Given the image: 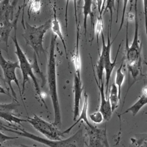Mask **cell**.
Listing matches in <instances>:
<instances>
[{
    "label": "cell",
    "instance_id": "6da1fadb",
    "mask_svg": "<svg viewBox=\"0 0 147 147\" xmlns=\"http://www.w3.org/2000/svg\"><path fill=\"white\" fill-rule=\"evenodd\" d=\"M57 37L56 35L51 34V44H50L49 59L47 61V83L49 90V95L51 96L52 103L54 109V124L58 127H61V116L60 102H59L58 86H57V73L55 49Z\"/></svg>",
    "mask_w": 147,
    "mask_h": 147
},
{
    "label": "cell",
    "instance_id": "7a4b0ae2",
    "mask_svg": "<svg viewBox=\"0 0 147 147\" xmlns=\"http://www.w3.org/2000/svg\"><path fill=\"white\" fill-rule=\"evenodd\" d=\"M1 131H7L9 132H12L13 134L18 135L19 136L26 137V138L34 140L37 142L41 143L45 146L51 147H58V146H88L86 143L85 139L86 137L83 134V129L80 128L78 131L70 137L67 139H63L60 141H53L49 139H45L39 136H37L35 135L31 134L28 131H26L24 129L15 126V125H1Z\"/></svg>",
    "mask_w": 147,
    "mask_h": 147
},
{
    "label": "cell",
    "instance_id": "3957f363",
    "mask_svg": "<svg viewBox=\"0 0 147 147\" xmlns=\"http://www.w3.org/2000/svg\"><path fill=\"white\" fill-rule=\"evenodd\" d=\"M11 39H13L14 44H15V54L18 58L19 64H20V69L21 70V72H22L23 77V82L22 84V92L23 96L25 92L26 84L27 82H29V78L30 77L32 79L33 82H34L36 94L38 95L40 99L43 103L44 105L47 107L45 102V99L47 97V95L40 88L39 82H38L37 77H35V73L34 71H33V69H34L33 65L31 64V63L28 61V59L27 58L26 56V54L24 53L22 49L20 48V45H19L17 37H16V31H15V35H14V37H12Z\"/></svg>",
    "mask_w": 147,
    "mask_h": 147
},
{
    "label": "cell",
    "instance_id": "277c9868",
    "mask_svg": "<svg viewBox=\"0 0 147 147\" xmlns=\"http://www.w3.org/2000/svg\"><path fill=\"white\" fill-rule=\"evenodd\" d=\"M51 20H47L43 24L39 26H32L25 22L24 32L22 34L26 41V45L34 50V53L39 58L40 54H45L43 47V39L47 31L51 28Z\"/></svg>",
    "mask_w": 147,
    "mask_h": 147
},
{
    "label": "cell",
    "instance_id": "5b68a950",
    "mask_svg": "<svg viewBox=\"0 0 147 147\" xmlns=\"http://www.w3.org/2000/svg\"><path fill=\"white\" fill-rule=\"evenodd\" d=\"M137 1L138 0H135L134 11H135V30L134 39L132 40V43L129 47L128 45V24L127 21L126 26V45H125V56H124L125 62L126 64H133L142 60L141 57V45L139 37V19L138 12H137Z\"/></svg>",
    "mask_w": 147,
    "mask_h": 147
},
{
    "label": "cell",
    "instance_id": "8992f818",
    "mask_svg": "<svg viewBox=\"0 0 147 147\" xmlns=\"http://www.w3.org/2000/svg\"><path fill=\"white\" fill-rule=\"evenodd\" d=\"M27 122L47 139L53 141H60L64 138L65 134L58 129L57 125L54 123L47 122L37 115H34L33 117H28Z\"/></svg>",
    "mask_w": 147,
    "mask_h": 147
},
{
    "label": "cell",
    "instance_id": "52a82bcc",
    "mask_svg": "<svg viewBox=\"0 0 147 147\" xmlns=\"http://www.w3.org/2000/svg\"><path fill=\"white\" fill-rule=\"evenodd\" d=\"M0 65H1L2 71H3L4 82L7 84L9 88H10L11 90V94L13 95L14 99L17 101V97H16V94L15 90H14L13 86H12V82H15L16 85H17L19 92H20V95L21 98H22V101L23 102V104L24 105L23 99L22 92L21 90V88L20 86V84H19V81L17 77H16V70L18 68H20L19 62H16V61L14 62V61L6 60V59L3 57V54H1V61H0Z\"/></svg>",
    "mask_w": 147,
    "mask_h": 147
},
{
    "label": "cell",
    "instance_id": "ba28073f",
    "mask_svg": "<svg viewBox=\"0 0 147 147\" xmlns=\"http://www.w3.org/2000/svg\"><path fill=\"white\" fill-rule=\"evenodd\" d=\"M88 137L90 146H109L107 136L106 126L103 128H98V127L92 125V126L84 125Z\"/></svg>",
    "mask_w": 147,
    "mask_h": 147
},
{
    "label": "cell",
    "instance_id": "9c48e42d",
    "mask_svg": "<svg viewBox=\"0 0 147 147\" xmlns=\"http://www.w3.org/2000/svg\"><path fill=\"white\" fill-rule=\"evenodd\" d=\"M95 80H96V84L98 85L99 96H100V107H99V111H101L102 114L103 115L104 119L106 121L109 120L113 115V111L111 109V102L109 97L107 96L105 94V87L104 81L99 82L98 78L96 77L94 75Z\"/></svg>",
    "mask_w": 147,
    "mask_h": 147
},
{
    "label": "cell",
    "instance_id": "30bf717a",
    "mask_svg": "<svg viewBox=\"0 0 147 147\" xmlns=\"http://www.w3.org/2000/svg\"><path fill=\"white\" fill-rule=\"evenodd\" d=\"M21 12V7H19L18 11L16 13L15 18L13 21L9 20H1V42H4L6 46V52L8 54V41L9 38L10 37V34L11 31L14 29L15 31L17 30V23Z\"/></svg>",
    "mask_w": 147,
    "mask_h": 147
},
{
    "label": "cell",
    "instance_id": "8fae6325",
    "mask_svg": "<svg viewBox=\"0 0 147 147\" xmlns=\"http://www.w3.org/2000/svg\"><path fill=\"white\" fill-rule=\"evenodd\" d=\"M84 87L81 80V76L75 73L73 80V94H74V107H73V120L76 121L79 115L80 101Z\"/></svg>",
    "mask_w": 147,
    "mask_h": 147
},
{
    "label": "cell",
    "instance_id": "7c38bea8",
    "mask_svg": "<svg viewBox=\"0 0 147 147\" xmlns=\"http://www.w3.org/2000/svg\"><path fill=\"white\" fill-rule=\"evenodd\" d=\"M51 7H52V10H53V20H52V22H51V29L52 30V32H53L54 35H56V36L60 39L61 42H62L63 49H64L65 53L66 54V57H67V47H66V45H65V39H64V37H63L62 30H61L60 22V21H59L58 19L57 18L56 9V1H54V5L51 4Z\"/></svg>",
    "mask_w": 147,
    "mask_h": 147
},
{
    "label": "cell",
    "instance_id": "4fadbf2b",
    "mask_svg": "<svg viewBox=\"0 0 147 147\" xmlns=\"http://www.w3.org/2000/svg\"><path fill=\"white\" fill-rule=\"evenodd\" d=\"M18 0H1V20H14V12Z\"/></svg>",
    "mask_w": 147,
    "mask_h": 147
},
{
    "label": "cell",
    "instance_id": "5bb4252c",
    "mask_svg": "<svg viewBox=\"0 0 147 147\" xmlns=\"http://www.w3.org/2000/svg\"><path fill=\"white\" fill-rule=\"evenodd\" d=\"M88 96L87 94H84V102H83L82 108L81 110V112L80 113L79 117L77 118V119L75 121V123L72 124L69 127H68L67 129H65V131H63V134H69L71 131L73 127H74L76 125L79 124L80 122L82 121L83 122L85 123L88 126H92V124L90 123L88 119Z\"/></svg>",
    "mask_w": 147,
    "mask_h": 147
},
{
    "label": "cell",
    "instance_id": "9a60e30c",
    "mask_svg": "<svg viewBox=\"0 0 147 147\" xmlns=\"http://www.w3.org/2000/svg\"><path fill=\"white\" fill-rule=\"evenodd\" d=\"M80 26L76 28V44L75 53L73 54L71 61L74 66L75 73L78 75L81 76V58H80V51H79V41H80Z\"/></svg>",
    "mask_w": 147,
    "mask_h": 147
},
{
    "label": "cell",
    "instance_id": "2e32d148",
    "mask_svg": "<svg viewBox=\"0 0 147 147\" xmlns=\"http://www.w3.org/2000/svg\"><path fill=\"white\" fill-rule=\"evenodd\" d=\"M147 105V85L144 86L141 91V94L139 98L134 105H131L123 114L127 113H131L132 115L135 117L139 113L141 109H143L144 106Z\"/></svg>",
    "mask_w": 147,
    "mask_h": 147
},
{
    "label": "cell",
    "instance_id": "e0dca14e",
    "mask_svg": "<svg viewBox=\"0 0 147 147\" xmlns=\"http://www.w3.org/2000/svg\"><path fill=\"white\" fill-rule=\"evenodd\" d=\"M109 92V93L108 94V97L111 102V109H112L113 112H114L119 106L121 99L119 96V94H118V89L115 83L111 84V88Z\"/></svg>",
    "mask_w": 147,
    "mask_h": 147
},
{
    "label": "cell",
    "instance_id": "ac0fdd59",
    "mask_svg": "<svg viewBox=\"0 0 147 147\" xmlns=\"http://www.w3.org/2000/svg\"><path fill=\"white\" fill-rule=\"evenodd\" d=\"M126 66L129 74L131 75L133 79L132 84H134L135 82H137L140 76H143V74H142V60L137 61L133 64H126Z\"/></svg>",
    "mask_w": 147,
    "mask_h": 147
},
{
    "label": "cell",
    "instance_id": "d6986e66",
    "mask_svg": "<svg viewBox=\"0 0 147 147\" xmlns=\"http://www.w3.org/2000/svg\"><path fill=\"white\" fill-rule=\"evenodd\" d=\"M92 0H84V5L82 7L83 15H84V23H83V26L84 28V35L86 36L87 33V20L88 16H92V23L93 24V20H92Z\"/></svg>",
    "mask_w": 147,
    "mask_h": 147
},
{
    "label": "cell",
    "instance_id": "ffe728a7",
    "mask_svg": "<svg viewBox=\"0 0 147 147\" xmlns=\"http://www.w3.org/2000/svg\"><path fill=\"white\" fill-rule=\"evenodd\" d=\"M1 118L10 124H16L19 125H22V122H27V120L22 119L15 116L13 112H7V111H1Z\"/></svg>",
    "mask_w": 147,
    "mask_h": 147
},
{
    "label": "cell",
    "instance_id": "44dd1931",
    "mask_svg": "<svg viewBox=\"0 0 147 147\" xmlns=\"http://www.w3.org/2000/svg\"><path fill=\"white\" fill-rule=\"evenodd\" d=\"M125 63L124 61V58H123L122 60V63H121V65L118 68L117 70V72H116V75H115V84L117 85V86L118 89V94H119L120 98H121V88H122V84L124 82L125 79V74L124 72L122 71V69L124 67V64Z\"/></svg>",
    "mask_w": 147,
    "mask_h": 147
},
{
    "label": "cell",
    "instance_id": "7402d4cb",
    "mask_svg": "<svg viewBox=\"0 0 147 147\" xmlns=\"http://www.w3.org/2000/svg\"><path fill=\"white\" fill-rule=\"evenodd\" d=\"M103 15L99 14L97 18L96 24H95L93 28V34H95L96 35L97 43L99 45V35H101L103 31Z\"/></svg>",
    "mask_w": 147,
    "mask_h": 147
},
{
    "label": "cell",
    "instance_id": "603a6c76",
    "mask_svg": "<svg viewBox=\"0 0 147 147\" xmlns=\"http://www.w3.org/2000/svg\"><path fill=\"white\" fill-rule=\"evenodd\" d=\"M131 144L136 146H147V133L136 134L131 139Z\"/></svg>",
    "mask_w": 147,
    "mask_h": 147
},
{
    "label": "cell",
    "instance_id": "cb8c5ba5",
    "mask_svg": "<svg viewBox=\"0 0 147 147\" xmlns=\"http://www.w3.org/2000/svg\"><path fill=\"white\" fill-rule=\"evenodd\" d=\"M96 74L98 77V79L99 82L104 81L103 80V72L105 71V63L102 57L99 55L98 61H97L96 66Z\"/></svg>",
    "mask_w": 147,
    "mask_h": 147
},
{
    "label": "cell",
    "instance_id": "d4e9b609",
    "mask_svg": "<svg viewBox=\"0 0 147 147\" xmlns=\"http://www.w3.org/2000/svg\"><path fill=\"white\" fill-rule=\"evenodd\" d=\"M115 1L116 0H106V7L104 9L103 13H106L107 11H109L111 18H110V24L109 26V28L111 29V25H112L113 22V12L115 9Z\"/></svg>",
    "mask_w": 147,
    "mask_h": 147
},
{
    "label": "cell",
    "instance_id": "484cf974",
    "mask_svg": "<svg viewBox=\"0 0 147 147\" xmlns=\"http://www.w3.org/2000/svg\"><path fill=\"white\" fill-rule=\"evenodd\" d=\"M90 119L91 120L92 122H94L96 124H99L103 122L104 119L103 115L102 114L100 111H98L90 115Z\"/></svg>",
    "mask_w": 147,
    "mask_h": 147
},
{
    "label": "cell",
    "instance_id": "4316f807",
    "mask_svg": "<svg viewBox=\"0 0 147 147\" xmlns=\"http://www.w3.org/2000/svg\"><path fill=\"white\" fill-rule=\"evenodd\" d=\"M42 3L41 0H33L29 5V11H31L35 14H39L41 11Z\"/></svg>",
    "mask_w": 147,
    "mask_h": 147
},
{
    "label": "cell",
    "instance_id": "83f0119b",
    "mask_svg": "<svg viewBox=\"0 0 147 147\" xmlns=\"http://www.w3.org/2000/svg\"><path fill=\"white\" fill-rule=\"evenodd\" d=\"M19 106V103L18 101L12 102L11 103L9 104H1V111H7V112H13L14 110H15L17 107Z\"/></svg>",
    "mask_w": 147,
    "mask_h": 147
},
{
    "label": "cell",
    "instance_id": "f1b7e54d",
    "mask_svg": "<svg viewBox=\"0 0 147 147\" xmlns=\"http://www.w3.org/2000/svg\"><path fill=\"white\" fill-rule=\"evenodd\" d=\"M129 0H123V9H122V18H121V22H120V28L119 30H118V34L117 35V36L118 34H119L120 30H122L123 25L124 24V19H125V11H126V7H127V3H128ZM116 36V37H117Z\"/></svg>",
    "mask_w": 147,
    "mask_h": 147
},
{
    "label": "cell",
    "instance_id": "f546056e",
    "mask_svg": "<svg viewBox=\"0 0 147 147\" xmlns=\"http://www.w3.org/2000/svg\"><path fill=\"white\" fill-rule=\"evenodd\" d=\"M143 1V9H144V28H145L146 35L147 39V0Z\"/></svg>",
    "mask_w": 147,
    "mask_h": 147
},
{
    "label": "cell",
    "instance_id": "4dcf8cb0",
    "mask_svg": "<svg viewBox=\"0 0 147 147\" xmlns=\"http://www.w3.org/2000/svg\"><path fill=\"white\" fill-rule=\"evenodd\" d=\"M18 137H10V136H7L5 135L3 131L1 132V145L3 144L4 142L7 141L9 140H13V139H18Z\"/></svg>",
    "mask_w": 147,
    "mask_h": 147
},
{
    "label": "cell",
    "instance_id": "1f68e13d",
    "mask_svg": "<svg viewBox=\"0 0 147 147\" xmlns=\"http://www.w3.org/2000/svg\"><path fill=\"white\" fill-rule=\"evenodd\" d=\"M73 3H74V9H75V18L76 26L79 25V20H78V15H77V0H73Z\"/></svg>",
    "mask_w": 147,
    "mask_h": 147
},
{
    "label": "cell",
    "instance_id": "d6a6232c",
    "mask_svg": "<svg viewBox=\"0 0 147 147\" xmlns=\"http://www.w3.org/2000/svg\"><path fill=\"white\" fill-rule=\"evenodd\" d=\"M70 0H65V28L66 30L67 29V11H68V5L69 3Z\"/></svg>",
    "mask_w": 147,
    "mask_h": 147
},
{
    "label": "cell",
    "instance_id": "836d02e7",
    "mask_svg": "<svg viewBox=\"0 0 147 147\" xmlns=\"http://www.w3.org/2000/svg\"><path fill=\"white\" fill-rule=\"evenodd\" d=\"M26 0H24L23 1V5H22V25L23 28H25V22H24V9L26 7Z\"/></svg>",
    "mask_w": 147,
    "mask_h": 147
},
{
    "label": "cell",
    "instance_id": "e575fe53",
    "mask_svg": "<svg viewBox=\"0 0 147 147\" xmlns=\"http://www.w3.org/2000/svg\"><path fill=\"white\" fill-rule=\"evenodd\" d=\"M96 4L99 13L101 14V9L103 4V0H96ZM102 15H103V14H102Z\"/></svg>",
    "mask_w": 147,
    "mask_h": 147
},
{
    "label": "cell",
    "instance_id": "d590c367",
    "mask_svg": "<svg viewBox=\"0 0 147 147\" xmlns=\"http://www.w3.org/2000/svg\"><path fill=\"white\" fill-rule=\"evenodd\" d=\"M119 2L120 0H118V9H117V21L116 22H118V9H119Z\"/></svg>",
    "mask_w": 147,
    "mask_h": 147
},
{
    "label": "cell",
    "instance_id": "8d00e7d4",
    "mask_svg": "<svg viewBox=\"0 0 147 147\" xmlns=\"http://www.w3.org/2000/svg\"><path fill=\"white\" fill-rule=\"evenodd\" d=\"M143 76H145V77H147V72L145 73V74H144V75H143Z\"/></svg>",
    "mask_w": 147,
    "mask_h": 147
},
{
    "label": "cell",
    "instance_id": "74e56055",
    "mask_svg": "<svg viewBox=\"0 0 147 147\" xmlns=\"http://www.w3.org/2000/svg\"><path fill=\"white\" fill-rule=\"evenodd\" d=\"M32 1H33V0H28V2H29V3H30Z\"/></svg>",
    "mask_w": 147,
    "mask_h": 147
},
{
    "label": "cell",
    "instance_id": "f35d334b",
    "mask_svg": "<svg viewBox=\"0 0 147 147\" xmlns=\"http://www.w3.org/2000/svg\"><path fill=\"white\" fill-rule=\"evenodd\" d=\"M146 63V65H147V63Z\"/></svg>",
    "mask_w": 147,
    "mask_h": 147
}]
</instances>
